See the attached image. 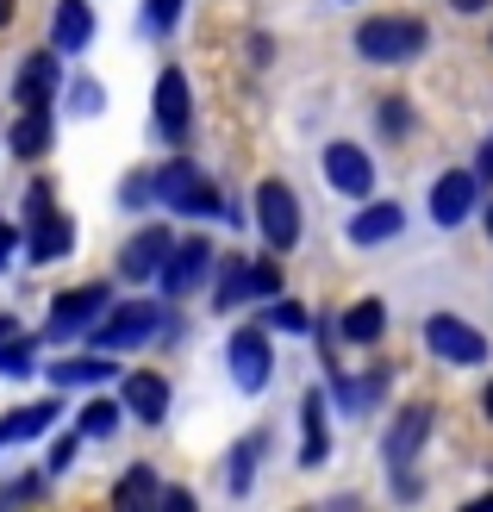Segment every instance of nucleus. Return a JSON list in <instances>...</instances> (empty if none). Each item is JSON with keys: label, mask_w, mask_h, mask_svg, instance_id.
I'll return each mask as SVG.
<instances>
[{"label": "nucleus", "mask_w": 493, "mask_h": 512, "mask_svg": "<svg viewBox=\"0 0 493 512\" xmlns=\"http://www.w3.org/2000/svg\"><path fill=\"white\" fill-rule=\"evenodd\" d=\"M425 350L437 356V363H450V369L487 363V338H481L469 319H456V313H431L425 319Z\"/></svg>", "instance_id": "nucleus-4"}, {"label": "nucleus", "mask_w": 493, "mask_h": 512, "mask_svg": "<svg viewBox=\"0 0 493 512\" xmlns=\"http://www.w3.org/2000/svg\"><path fill=\"white\" fill-rule=\"evenodd\" d=\"M269 325H275V331H294V338H300V331L313 325V313H306L300 300H269Z\"/></svg>", "instance_id": "nucleus-30"}, {"label": "nucleus", "mask_w": 493, "mask_h": 512, "mask_svg": "<svg viewBox=\"0 0 493 512\" xmlns=\"http://www.w3.org/2000/svg\"><path fill=\"white\" fill-rule=\"evenodd\" d=\"M300 469H319L325 456H331V438H325V394H306L300 400Z\"/></svg>", "instance_id": "nucleus-22"}, {"label": "nucleus", "mask_w": 493, "mask_h": 512, "mask_svg": "<svg viewBox=\"0 0 493 512\" xmlns=\"http://www.w3.org/2000/svg\"><path fill=\"white\" fill-rule=\"evenodd\" d=\"M194 132V94H188V75L175 63L157 75V138L163 144H188Z\"/></svg>", "instance_id": "nucleus-7"}, {"label": "nucleus", "mask_w": 493, "mask_h": 512, "mask_svg": "<svg viewBox=\"0 0 493 512\" xmlns=\"http://www.w3.org/2000/svg\"><path fill=\"white\" fill-rule=\"evenodd\" d=\"M50 144H57V119H50V107H25L13 119V132H7V150H13V157H25V163H38Z\"/></svg>", "instance_id": "nucleus-15"}, {"label": "nucleus", "mask_w": 493, "mask_h": 512, "mask_svg": "<svg viewBox=\"0 0 493 512\" xmlns=\"http://www.w3.org/2000/svg\"><path fill=\"white\" fill-rule=\"evenodd\" d=\"M225 356H231V381H238L244 394H263V388H269V338H263V331H256V325L231 331Z\"/></svg>", "instance_id": "nucleus-9"}, {"label": "nucleus", "mask_w": 493, "mask_h": 512, "mask_svg": "<svg viewBox=\"0 0 493 512\" xmlns=\"http://www.w3.org/2000/svg\"><path fill=\"white\" fill-rule=\"evenodd\" d=\"M169 225H144V232L119 250V275H132V281H144V275H157L163 269V256H169Z\"/></svg>", "instance_id": "nucleus-16"}, {"label": "nucleus", "mask_w": 493, "mask_h": 512, "mask_svg": "<svg viewBox=\"0 0 493 512\" xmlns=\"http://www.w3.org/2000/svg\"><path fill=\"white\" fill-rule=\"evenodd\" d=\"M144 25H150V32H175V25H181V0H144Z\"/></svg>", "instance_id": "nucleus-31"}, {"label": "nucleus", "mask_w": 493, "mask_h": 512, "mask_svg": "<svg viewBox=\"0 0 493 512\" xmlns=\"http://www.w3.org/2000/svg\"><path fill=\"white\" fill-rule=\"evenodd\" d=\"M69 463H75V438H63V444H57V450H50V475H63V469H69Z\"/></svg>", "instance_id": "nucleus-35"}, {"label": "nucleus", "mask_w": 493, "mask_h": 512, "mask_svg": "<svg viewBox=\"0 0 493 512\" xmlns=\"http://www.w3.org/2000/svg\"><path fill=\"white\" fill-rule=\"evenodd\" d=\"M157 494H163V488H157V475L138 463V469H125V481L113 488V506H150Z\"/></svg>", "instance_id": "nucleus-27"}, {"label": "nucleus", "mask_w": 493, "mask_h": 512, "mask_svg": "<svg viewBox=\"0 0 493 512\" xmlns=\"http://www.w3.org/2000/svg\"><path fill=\"white\" fill-rule=\"evenodd\" d=\"M325 182H331L337 194H350V200H369V188H375L369 150H362V144H331V150H325Z\"/></svg>", "instance_id": "nucleus-11"}, {"label": "nucleus", "mask_w": 493, "mask_h": 512, "mask_svg": "<svg viewBox=\"0 0 493 512\" xmlns=\"http://www.w3.org/2000/svg\"><path fill=\"white\" fill-rule=\"evenodd\" d=\"M487 238H493V207H487Z\"/></svg>", "instance_id": "nucleus-42"}, {"label": "nucleus", "mask_w": 493, "mask_h": 512, "mask_svg": "<svg viewBox=\"0 0 493 512\" xmlns=\"http://www.w3.org/2000/svg\"><path fill=\"white\" fill-rule=\"evenodd\" d=\"M13 7H19V0H0V32H7V25H13Z\"/></svg>", "instance_id": "nucleus-39"}, {"label": "nucleus", "mask_w": 493, "mask_h": 512, "mask_svg": "<svg viewBox=\"0 0 493 512\" xmlns=\"http://www.w3.org/2000/svg\"><path fill=\"white\" fill-rule=\"evenodd\" d=\"M450 7H456V13H481V7H487V0H450Z\"/></svg>", "instance_id": "nucleus-40"}, {"label": "nucleus", "mask_w": 493, "mask_h": 512, "mask_svg": "<svg viewBox=\"0 0 493 512\" xmlns=\"http://www.w3.org/2000/svg\"><path fill=\"white\" fill-rule=\"evenodd\" d=\"M475 163H481V169H475V182H493V138L481 144V157H475Z\"/></svg>", "instance_id": "nucleus-36"}, {"label": "nucleus", "mask_w": 493, "mask_h": 512, "mask_svg": "<svg viewBox=\"0 0 493 512\" xmlns=\"http://www.w3.org/2000/svg\"><path fill=\"white\" fill-rule=\"evenodd\" d=\"M337 331H344V344H356V350H375L381 338H387V306L369 294V300H356V306H344V319H337Z\"/></svg>", "instance_id": "nucleus-19"}, {"label": "nucleus", "mask_w": 493, "mask_h": 512, "mask_svg": "<svg viewBox=\"0 0 493 512\" xmlns=\"http://www.w3.org/2000/svg\"><path fill=\"white\" fill-rule=\"evenodd\" d=\"M63 88V50L50 44V50H32L19 69V82H13V100L19 107H50V94Z\"/></svg>", "instance_id": "nucleus-10"}, {"label": "nucleus", "mask_w": 493, "mask_h": 512, "mask_svg": "<svg viewBox=\"0 0 493 512\" xmlns=\"http://www.w3.org/2000/svg\"><path fill=\"white\" fill-rule=\"evenodd\" d=\"M275 294H281V269H275V263H250V269H244V256H238V263H225L219 313H231L238 300H275Z\"/></svg>", "instance_id": "nucleus-12"}, {"label": "nucleus", "mask_w": 493, "mask_h": 512, "mask_svg": "<svg viewBox=\"0 0 493 512\" xmlns=\"http://www.w3.org/2000/svg\"><path fill=\"white\" fill-rule=\"evenodd\" d=\"M38 344H44V338H25V331H13V338L0 344V375H7V381L32 375V369H38Z\"/></svg>", "instance_id": "nucleus-25"}, {"label": "nucleus", "mask_w": 493, "mask_h": 512, "mask_svg": "<svg viewBox=\"0 0 493 512\" xmlns=\"http://www.w3.org/2000/svg\"><path fill=\"white\" fill-rule=\"evenodd\" d=\"M13 244H19V238H13V225L0 219V263H7V250H13Z\"/></svg>", "instance_id": "nucleus-37"}, {"label": "nucleus", "mask_w": 493, "mask_h": 512, "mask_svg": "<svg viewBox=\"0 0 493 512\" xmlns=\"http://www.w3.org/2000/svg\"><path fill=\"white\" fill-rule=\"evenodd\" d=\"M13 331H19V319H13V313H0V344H7Z\"/></svg>", "instance_id": "nucleus-38"}, {"label": "nucleus", "mask_w": 493, "mask_h": 512, "mask_svg": "<svg viewBox=\"0 0 493 512\" xmlns=\"http://www.w3.org/2000/svg\"><path fill=\"white\" fill-rule=\"evenodd\" d=\"M119 413H125L119 400H100V394H94L82 413H75V431H82V438H94V444H107L113 431H119Z\"/></svg>", "instance_id": "nucleus-24"}, {"label": "nucleus", "mask_w": 493, "mask_h": 512, "mask_svg": "<svg viewBox=\"0 0 493 512\" xmlns=\"http://www.w3.org/2000/svg\"><path fill=\"white\" fill-rule=\"evenodd\" d=\"M100 107H107V88L100 82H75L69 88V113L75 119H100Z\"/></svg>", "instance_id": "nucleus-29"}, {"label": "nucleus", "mask_w": 493, "mask_h": 512, "mask_svg": "<svg viewBox=\"0 0 493 512\" xmlns=\"http://www.w3.org/2000/svg\"><path fill=\"white\" fill-rule=\"evenodd\" d=\"M400 225H406V213H400V200H369L356 219H350V244H387V238H400Z\"/></svg>", "instance_id": "nucleus-18"}, {"label": "nucleus", "mask_w": 493, "mask_h": 512, "mask_svg": "<svg viewBox=\"0 0 493 512\" xmlns=\"http://www.w3.org/2000/svg\"><path fill=\"white\" fill-rule=\"evenodd\" d=\"M256 456H263V431L231 450V475H225V488H231V494H250V481H256Z\"/></svg>", "instance_id": "nucleus-26"}, {"label": "nucleus", "mask_w": 493, "mask_h": 512, "mask_svg": "<svg viewBox=\"0 0 493 512\" xmlns=\"http://www.w3.org/2000/svg\"><path fill=\"white\" fill-rule=\"evenodd\" d=\"M381 132L387 138H406L412 132V107H406V100H381Z\"/></svg>", "instance_id": "nucleus-33"}, {"label": "nucleus", "mask_w": 493, "mask_h": 512, "mask_svg": "<svg viewBox=\"0 0 493 512\" xmlns=\"http://www.w3.org/2000/svg\"><path fill=\"white\" fill-rule=\"evenodd\" d=\"M119 200H125V207H150V200H157V175H125V182H119Z\"/></svg>", "instance_id": "nucleus-32"}, {"label": "nucleus", "mask_w": 493, "mask_h": 512, "mask_svg": "<svg viewBox=\"0 0 493 512\" xmlns=\"http://www.w3.org/2000/svg\"><path fill=\"white\" fill-rule=\"evenodd\" d=\"M387 381H394L387 369H375L369 381H350V375H337V369H331V400L344 406V413H369V406L387 394Z\"/></svg>", "instance_id": "nucleus-23"}, {"label": "nucleus", "mask_w": 493, "mask_h": 512, "mask_svg": "<svg viewBox=\"0 0 493 512\" xmlns=\"http://www.w3.org/2000/svg\"><path fill=\"white\" fill-rule=\"evenodd\" d=\"M425 44H431V32H425V19H412V13H375V19L356 25V57L381 63V69L425 57Z\"/></svg>", "instance_id": "nucleus-1"}, {"label": "nucleus", "mask_w": 493, "mask_h": 512, "mask_svg": "<svg viewBox=\"0 0 493 512\" xmlns=\"http://www.w3.org/2000/svg\"><path fill=\"white\" fill-rule=\"evenodd\" d=\"M213 238H181V244H169V256H163V269H157V281H163V294L169 300H181V294H194L206 275H213Z\"/></svg>", "instance_id": "nucleus-6"}, {"label": "nucleus", "mask_w": 493, "mask_h": 512, "mask_svg": "<svg viewBox=\"0 0 493 512\" xmlns=\"http://www.w3.org/2000/svg\"><path fill=\"white\" fill-rule=\"evenodd\" d=\"M113 306L107 294V281H82V288H63L57 300H50V325H44V338L57 344V338H75V331H88L100 313Z\"/></svg>", "instance_id": "nucleus-5"}, {"label": "nucleus", "mask_w": 493, "mask_h": 512, "mask_svg": "<svg viewBox=\"0 0 493 512\" xmlns=\"http://www.w3.org/2000/svg\"><path fill=\"white\" fill-rule=\"evenodd\" d=\"M431 425H437V406H425V400H412L406 413L394 419V431H387V444H381V456H387V469H394V475H406L412 463H419V450H425V438H431Z\"/></svg>", "instance_id": "nucleus-8"}, {"label": "nucleus", "mask_w": 493, "mask_h": 512, "mask_svg": "<svg viewBox=\"0 0 493 512\" xmlns=\"http://www.w3.org/2000/svg\"><path fill=\"white\" fill-rule=\"evenodd\" d=\"M194 182H200V169H194V163H169V169L157 175V200H169V207H175V200L188 194Z\"/></svg>", "instance_id": "nucleus-28"}, {"label": "nucleus", "mask_w": 493, "mask_h": 512, "mask_svg": "<svg viewBox=\"0 0 493 512\" xmlns=\"http://www.w3.org/2000/svg\"><path fill=\"white\" fill-rule=\"evenodd\" d=\"M69 250H75V225H69V213L38 207V225H32V263H57V256H69Z\"/></svg>", "instance_id": "nucleus-20"}, {"label": "nucleus", "mask_w": 493, "mask_h": 512, "mask_svg": "<svg viewBox=\"0 0 493 512\" xmlns=\"http://www.w3.org/2000/svg\"><path fill=\"white\" fill-rule=\"evenodd\" d=\"M119 406H125L132 419H144V425H163V419H169V381H163L157 369H132V375H125Z\"/></svg>", "instance_id": "nucleus-14"}, {"label": "nucleus", "mask_w": 493, "mask_h": 512, "mask_svg": "<svg viewBox=\"0 0 493 512\" xmlns=\"http://www.w3.org/2000/svg\"><path fill=\"white\" fill-rule=\"evenodd\" d=\"M50 44H57L63 57H75V50L94 44V13H88V0H57V13H50Z\"/></svg>", "instance_id": "nucleus-17"}, {"label": "nucleus", "mask_w": 493, "mask_h": 512, "mask_svg": "<svg viewBox=\"0 0 493 512\" xmlns=\"http://www.w3.org/2000/svg\"><path fill=\"white\" fill-rule=\"evenodd\" d=\"M57 388H94V381H113L119 363H107V350H94V356H63V363H50L44 369Z\"/></svg>", "instance_id": "nucleus-21"}, {"label": "nucleus", "mask_w": 493, "mask_h": 512, "mask_svg": "<svg viewBox=\"0 0 493 512\" xmlns=\"http://www.w3.org/2000/svg\"><path fill=\"white\" fill-rule=\"evenodd\" d=\"M481 406H487V419H493V381H487V394H481Z\"/></svg>", "instance_id": "nucleus-41"}, {"label": "nucleus", "mask_w": 493, "mask_h": 512, "mask_svg": "<svg viewBox=\"0 0 493 512\" xmlns=\"http://www.w3.org/2000/svg\"><path fill=\"white\" fill-rule=\"evenodd\" d=\"M256 225H263L269 250H294L306 219H300V194L281 182V175H269V182H256Z\"/></svg>", "instance_id": "nucleus-2"}, {"label": "nucleus", "mask_w": 493, "mask_h": 512, "mask_svg": "<svg viewBox=\"0 0 493 512\" xmlns=\"http://www.w3.org/2000/svg\"><path fill=\"white\" fill-rule=\"evenodd\" d=\"M475 194H481V182H475L469 169H444L431 182V219L437 225H462V219L475 213Z\"/></svg>", "instance_id": "nucleus-13"}, {"label": "nucleus", "mask_w": 493, "mask_h": 512, "mask_svg": "<svg viewBox=\"0 0 493 512\" xmlns=\"http://www.w3.org/2000/svg\"><path fill=\"white\" fill-rule=\"evenodd\" d=\"M32 494H44L38 475H25V481H13V488H0V500H32Z\"/></svg>", "instance_id": "nucleus-34"}, {"label": "nucleus", "mask_w": 493, "mask_h": 512, "mask_svg": "<svg viewBox=\"0 0 493 512\" xmlns=\"http://www.w3.org/2000/svg\"><path fill=\"white\" fill-rule=\"evenodd\" d=\"M163 325V306L157 300H125V306H107V319L88 325L94 350H132V344H150Z\"/></svg>", "instance_id": "nucleus-3"}]
</instances>
